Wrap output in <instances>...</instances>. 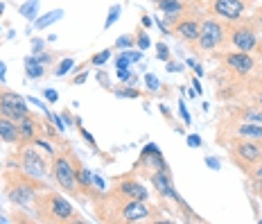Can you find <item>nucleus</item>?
Here are the masks:
<instances>
[{
    "mask_svg": "<svg viewBox=\"0 0 262 224\" xmlns=\"http://www.w3.org/2000/svg\"><path fill=\"white\" fill-rule=\"evenodd\" d=\"M140 16H143V18H140V25H143L145 30H151V25H154V21H151V16L147 14V12H143Z\"/></svg>",
    "mask_w": 262,
    "mask_h": 224,
    "instance_id": "nucleus-35",
    "label": "nucleus"
},
{
    "mask_svg": "<svg viewBox=\"0 0 262 224\" xmlns=\"http://www.w3.org/2000/svg\"><path fill=\"white\" fill-rule=\"evenodd\" d=\"M215 59L224 66V70L235 77H249L258 70V62L251 52H239V50H228L222 54H215Z\"/></svg>",
    "mask_w": 262,
    "mask_h": 224,
    "instance_id": "nucleus-9",
    "label": "nucleus"
},
{
    "mask_svg": "<svg viewBox=\"0 0 262 224\" xmlns=\"http://www.w3.org/2000/svg\"><path fill=\"white\" fill-rule=\"evenodd\" d=\"M97 79H100V84L104 86L106 91H111V89H113V86L108 84V77H106V73H104V70H100V73H97Z\"/></svg>",
    "mask_w": 262,
    "mask_h": 224,
    "instance_id": "nucleus-37",
    "label": "nucleus"
},
{
    "mask_svg": "<svg viewBox=\"0 0 262 224\" xmlns=\"http://www.w3.org/2000/svg\"><path fill=\"white\" fill-rule=\"evenodd\" d=\"M134 34H136V48L138 50H147V48L151 46V39H149V30H145L143 25H138L134 30Z\"/></svg>",
    "mask_w": 262,
    "mask_h": 224,
    "instance_id": "nucleus-24",
    "label": "nucleus"
},
{
    "mask_svg": "<svg viewBox=\"0 0 262 224\" xmlns=\"http://www.w3.org/2000/svg\"><path fill=\"white\" fill-rule=\"evenodd\" d=\"M179 111H181V116H183V120H185V127L188 125H192V118H190V113H188V109H185V100H179Z\"/></svg>",
    "mask_w": 262,
    "mask_h": 224,
    "instance_id": "nucleus-34",
    "label": "nucleus"
},
{
    "mask_svg": "<svg viewBox=\"0 0 262 224\" xmlns=\"http://www.w3.org/2000/svg\"><path fill=\"white\" fill-rule=\"evenodd\" d=\"M48 184L43 179L30 177L18 168H5L3 172V190L9 204L18 206V209H30L34 197L46 190Z\"/></svg>",
    "mask_w": 262,
    "mask_h": 224,
    "instance_id": "nucleus-3",
    "label": "nucleus"
},
{
    "mask_svg": "<svg viewBox=\"0 0 262 224\" xmlns=\"http://www.w3.org/2000/svg\"><path fill=\"white\" fill-rule=\"evenodd\" d=\"M249 3H253V0H249Z\"/></svg>",
    "mask_w": 262,
    "mask_h": 224,
    "instance_id": "nucleus-49",
    "label": "nucleus"
},
{
    "mask_svg": "<svg viewBox=\"0 0 262 224\" xmlns=\"http://www.w3.org/2000/svg\"><path fill=\"white\" fill-rule=\"evenodd\" d=\"M165 168H170V166H167V161H165V156H163V152L158 150V145H156V143H147V145L143 147V152H140L138 161L131 166L129 172H134L136 177H145V179H147L151 172L165 170Z\"/></svg>",
    "mask_w": 262,
    "mask_h": 224,
    "instance_id": "nucleus-11",
    "label": "nucleus"
},
{
    "mask_svg": "<svg viewBox=\"0 0 262 224\" xmlns=\"http://www.w3.org/2000/svg\"><path fill=\"white\" fill-rule=\"evenodd\" d=\"M161 113H163V118H165V120H170V125H172L174 129H179V127H177V120L172 118V113L167 111V107H163V105H161Z\"/></svg>",
    "mask_w": 262,
    "mask_h": 224,
    "instance_id": "nucleus-41",
    "label": "nucleus"
},
{
    "mask_svg": "<svg viewBox=\"0 0 262 224\" xmlns=\"http://www.w3.org/2000/svg\"><path fill=\"white\" fill-rule=\"evenodd\" d=\"M233 138L258 140V143H262V125H255V123H242V120H237L235 127H233Z\"/></svg>",
    "mask_w": 262,
    "mask_h": 224,
    "instance_id": "nucleus-17",
    "label": "nucleus"
},
{
    "mask_svg": "<svg viewBox=\"0 0 262 224\" xmlns=\"http://www.w3.org/2000/svg\"><path fill=\"white\" fill-rule=\"evenodd\" d=\"M43 95H46V100H48V102H52V105L59 100V93H57V91H52V89H46V91H43Z\"/></svg>",
    "mask_w": 262,
    "mask_h": 224,
    "instance_id": "nucleus-38",
    "label": "nucleus"
},
{
    "mask_svg": "<svg viewBox=\"0 0 262 224\" xmlns=\"http://www.w3.org/2000/svg\"><path fill=\"white\" fill-rule=\"evenodd\" d=\"M36 7H39V0H30V3H25L23 7H20V14L27 16V18H34V16H36Z\"/></svg>",
    "mask_w": 262,
    "mask_h": 224,
    "instance_id": "nucleus-29",
    "label": "nucleus"
},
{
    "mask_svg": "<svg viewBox=\"0 0 262 224\" xmlns=\"http://www.w3.org/2000/svg\"><path fill=\"white\" fill-rule=\"evenodd\" d=\"M206 166H208L210 168V170H220V161H217V158L215 156H208V158H206Z\"/></svg>",
    "mask_w": 262,
    "mask_h": 224,
    "instance_id": "nucleus-42",
    "label": "nucleus"
},
{
    "mask_svg": "<svg viewBox=\"0 0 262 224\" xmlns=\"http://www.w3.org/2000/svg\"><path fill=\"white\" fill-rule=\"evenodd\" d=\"M136 48V34H122L113 43V50H131Z\"/></svg>",
    "mask_w": 262,
    "mask_h": 224,
    "instance_id": "nucleus-27",
    "label": "nucleus"
},
{
    "mask_svg": "<svg viewBox=\"0 0 262 224\" xmlns=\"http://www.w3.org/2000/svg\"><path fill=\"white\" fill-rule=\"evenodd\" d=\"M251 5L253 3H249V0H208L206 12H208L212 18L226 21V23H235V21H242L244 16H247Z\"/></svg>",
    "mask_w": 262,
    "mask_h": 224,
    "instance_id": "nucleus-10",
    "label": "nucleus"
},
{
    "mask_svg": "<svg viewBox=\"0 0 262 224\" xmlns=\"http://www.w3.org/2000/svg\"><path fill=\"white\" fill-rule=\"evenodd\" d=\"M237 120L242 123H255V125H262V107L258 105H247V107H237L233 109Z\"/></svg>",
    "mask_w": 262,
    "mask_h": 224,
    "instance_id": "nucleus-19",
    "label": "nucleus"
},
{
    "mask_svg": "<svg viewBox=\"0 0 262 224\" xmlns=\"http://www.w3.org/2000/svg\"><path fill=\"white\" fill-rule=\"evenodd\" d=\"M93 211L97 220L108 224H138V222H165L161 217V209H156L149 201L140 199H124L108 193H100L93 197Z\"/></svg>",
    "mask_w": 262,
    "mask_h": 224,
    "instance_id": "nucleus-1",
    "label": "nucleus"
},
{
    "mask_svg": "<svg viewBox=\"0 0 262 224\" xmlns=\"http://www.w3.org/2000/svg\"><path fill=\"white\" fill-rule=\"evenodd\" d=\"M188 145H190V147H199V145H201V136L190 134V136H188Z\"/></svg>",
    "mask_w": 262,
    "mask_h": 224,
    "instance_id": "nucleus-43",
    "label": "nucleus"
},
{
    "mask_svg": "<svg viewBox=\"0 0 262 224\" xmlns=\"http://www.w3.org/2000/svg\"><path fill=\"white\" fill-rule=\"evenodd\" d=\"M61 16H63V9H52V12L43 14L41 18H36V21H34V27H36V30H46L48 25L57 23V21L61 18Z\"/></svg>",
    "mask_w": 262,
    "mask_h": 224,
    "instance_id": "nucleus-22",
    "label": "nucleus"
},
{
    "mask_svg": "<svg viewBox=\"0 0 262 224\" xmlns=\"http://www.w3.org/2000/svg\"><path fill=\"white\" fill-rule=\"evenodd\" d=\"M120 12H122V7H120V5H113V7L108 9V18H106V23H104V30H108V27H111L120 18Z\"/></svg>",
    "mask_w": 262,
    "mask_h": 224,
    "instance_id": "nucleus-31",
    "label": "nucleus"
},
{
    "mask_svg": "<svg viewBox=\"0 0 262 224\" xmlns=\"http://www.w3.org/2000/svg\"><path fill=\"white\" fill-rule=\"evenodd\" d=\"M75 129H77V132H79V136H81V138L86 140V145H89L91 150H95L97 154H100V147H97L95 138H93V134H91V132H89V129H86V127H84V125H81V120H79V118H75Z\"/></svg>",
    "mask_w": 262,
    "mask_h": 224,
    "instance_id": "nucleus-25",
    "label": "nucleus"
},
{
    "mask_svg": "<svg viewBox=\"0 0 262 224\" xmlns=\"http://www.w3.org/2000/svg\"><path fill=\"white\" fill-rule=\"evenodd\" d=\"M226 41H228V23L208 16V18H201L199 36H196V41L190 46V52L199 59V57H204V54H210L215 50H226Z\"/></svg>",
    "mask_w": 262,
    "mask_h": 224,
    "instance_id": "nucleus-6",
    "label": "nucleus"
},
{
    "mask_svg": "<svg viewBox=\"0 0 262 224\" xmlns=\"http://www.w3.org/2000/svg\"><path fill=\"white\" fill-rule=\"evenodd\" d=\"M156 57L158 59H161V62H170V59H172V52H170V48H167L165 46V43H163V41H158L156 43Z\"/></svg>",
    "mask_w": 262,
    "mask_h": 224,
    "instance_id": "nucleus-30",
    "label": "nucleus"
},
{
    "mask_svg": "<svg viewBox=\"0 0 262 224\" xmlns=\"http://www.w3.org/2000/svg\"><path fill=\"white\" fill-rule=\"evenodd\" d=\"M260 9H262V7H260Z\"/></svg>",
    "mask_w": 262,
    "mask_h": 224,
    "instance_id": "nucleus-50",
    "label": "nucleus"
},
{
    "mask_svg": "<svg viewBox=\"0 0 262 224\" xmlns=\"http://www.w3.org/2000/svg\"><path fill=\"white\" fill-rule=\"evenodd\" d=\"M16 129H18L20 143H32L34 138H39L46 132V120H41L36 113H25L23 118L16 120Z\"/></svg>",
    "mask_w": 262,
    "mask_h": 224,
    "instance_id": "nucleus-15",
    "label": "nucleus"
},
{
    "mask_svg": "<svg viewBox=\"0 0 262 224\" xmlns=\"http://www.w3.org/2000/svg\"><path fill=\"white\" fill-rule=\"evenodd\" d=\"M5 12V3H0V14H3Z\"/></svg>",
    "mask_w": 262,
    "mask_h": 224,
    "instance_id": "nucleus-48",
    "label": "nucleus"
},
{
    "mask_svg": "<svg viewBox=\"0 0 262 224\" xmlns=\"http://www.w3.org/2000/svg\"><path fill=\"white\" fill-rule=\"evenodd\" d=\"M192 86H194V93H196V95H201V93H204V89H201V82H199V77H192Z\"/></svg>",
    "mask_w": 262,
    "mask_h": 224,
    "instance_id": "nucleus-44",
    "label": "nucleus"
},
{
    "mask_svg": "<svg viewBox=\"0 0 262 224\" xmlns=\"http://www.w3.org/2000/svg\"><path fill=\"white\" fill-rule=\"evenodd\" d=\"M50 166H52V156L34 143H18L7 158V168H18V170H23L25 174L36 179L50 177Z\"/></svg>",
    "mask_w": 262,
    "mask_h": 224,
    "instance_id": "nucleus-4",
    "label": "nucleus"
},
{
    "mask_svg": "<svg viewBox=\"0 0 262 224\" xmlns=\"http://www.w3.org/2000/svg\"><path fill=\"white\" fill-rule=\"evenodd\" d=\"M75 174H77V188H79V195L81 197H95V195L102 193V188L95 184V174H93L89 168L84 166V161L75 154Z\"/></svg>",
    "mask_w": 262,
    "mask_h": 224,
    "instance_id": "nucleus-16",
    "label": "nucleus"
},
{
    "mask_svg": "<svg viewBox=\"0 0 262 224\" xmlns=\"http://www.w3.org/2000/svg\"><path fill=\"white\" fill-rule=\"evenodd\" d=\"M36 59L43 64V66H52V64H57V54L54 52H48V50H43L36 54Z\"/></svg>",
    "mask_w": 262,
    "mask_h": 224,
    "instance_id": "nucleus-32",
    "label": "nucleus"
},
{
    "mask_svg": "<svg viewBox=\"0 0 262 224\" xmlns=\"http://www.w3.org/2000/svg\"><path fill=\"white\" fill-rule=\"evenodd\" d=\"M165 64H167V70H170V73H181V70L185 68L183 64H177V62H172V59L170 62H165Z\"/></svg>",
    "mask_w": 262,
    "mask_h": 224,
    "instance_id": "nucleus-39",
    "label": "nucleus"
},
{
    "mask_svg": "<svg viewBox=\"0 0 262 224\" xmlns=\"http://www.w3.org/2000/svg\"><path fill=\"white\" fill-rule=\"evenodd\" d=\"M75 150L68 145V140H61L57 145V152L52 156V166H50V177L54 179V184L59 186V190L70 197H77L79 188H77V174H75Z\"/></svg>",
    "mask_w": 262,
    "mask_h": 224,
    "instance_id": "nucleus-5",
    "label": "nucleus"
},
{
    "mask_svg": "<svg viewBox=\"0 0 262 224\" xmlns=\"http://www.w3.org/2000/svg\"><path fill=\"white\" fill-rule=\"evenodd\" d=\"M147 179H149L151 188H154L156 193H158V197L172 201V204L177 206V201L181 199V195H179V193H177V188H174V179H172L170 168H165V170H156V172H151Z\"/></svg>",
    "mask_w": 262,
    "mask_h": 224,
    "instance_id": "nucleus-13",
    "label": "nucleus"
},
{
    "mask_svg": "<svg viewBox=\"0 0 262 224\" xmlns=\"http://www.w3.org/2000/svg\"><path fill=\"white\" fill-rule=\"evenodd\" d=\"M0 77H5V64L0 62Z\"/></svg>",
    "mask_w": 262,
    "mask_h": 224,
    "instance_id": "nucleus-47",
    "label": "nucleus"
},
{
    "mask_svg": "<svg viewBox=\"0 0 262 224\" xmlns=\"http://www.w3.org/2000/svg\"><path fill=\"white\" fill-rule=\"evenodd\" d=\"M0 143H9V145L20 143L18 129H16V120L0 116Z\"/></svg>",
    "mask_w": 262,
    "mask_h": 224,
    "instance_id": "nucleus-18",
    "label": "nucleus"
},
{
    "mask_svg": "<svg viewBox=\"0 0 262 224\" xmlns=\"http://www.w3.org/2000/svg\"><path fill=\"white\" fill-rule=\"evenodd\" d=\"M226 48H233V50H239V52L258 50L260 48V30H258V25H255V21L244 16L242 21L228 23Z\"/></svg>",
    "mask_w": 262,
    "mask_h": 224,
    "instance_id": "nucleus-7",
    "label": "nucleus"
},
{
    "mask_svg": "<svg viewBox=\"0 0 262 224\" xmlns=\"http://www.w3.org/2000/svg\"><path fill=\"white\" fill-rule=\"evenodd\" d=\"M113 52H116L113 48H106V50L93 54V57H89V66H104L108 59H111V54H113Z\"/></svg>",
    "mask_w": 262,
    "mask_h": 224,
    "instance_id": "nucleus-28",
    "label": "nucleus"
},
{
    "mask_svg": "<svg viewBox=\"0 0 262 224\" xmlns=\"http://www.w3.org/2000/svg\"><path fill=\"white\" fill-rule=\"evenodd\" d=\"M43 48H46V43H43V39H34V41H32V54H39V52H43Z\"/></svg>",
    "mask_w": 262,
    "mask_h": 224,
    "instance_id": "nucleus-36",
    "label": "nucleus"
},
{
    "mask_svg": "<svg viewBox=\"0 0 262 224\" xmlns=\"http://www.w3.org/2000/svg\"><path fill=\"white\" fill-rule=\"evenodd\" d=\"M143 59V52H131V50H118V54L113 57V66L118 68H131L134 64H138Z\"/></svg>",
    "mask_w": 262,
    "mask_h": 224,
    "instance_id": "nucleus-20",
    "label": "nucleus"
},
{
    "mask_svg": "<svg viewBox=\"0 0 262 224\" xmlns=\"http://www.w3.org/2000/svg\"><path fill=\"white\" fill-rule=\"evenodd\" d=\"M86 79H89V73H86V70H81L79 75H75V77L70 79V84H84Z\"/></svg>",
    "mask_w": 262,
    "mask_h": 224,
    "instance_id": "nucleus-40",
    "label": "nucleus"
},
{
    "mask_svg": "<svg viewBox=\"0 0 262 224\" xmlns=\"http://www.w3.org/2000/svg\"><path fill=\"white\" fill-rule=\"evenodd\" d=\"M36 220L43 224H84L86 220L79 215V211L70 204L57 190H41L32 201Z\"/></svg>",
    "mask_w": 262,
    "mask_h": 224,
    "instance_id": "nucleus-2",
    "label": "nucleus"
},
{
    "mask_svg": "<svg viewBox=\"0 0 262 224\" xmlns=\"http://www.w3.org/2000/svg\"><path fill=\"white\" fill-rule=\"evenodd\" d=\"M228 154L233 163L242 170L244 174L251 172V168L262 163V143L258 140H244V138H233V145H228Z\"/></svg>",
    "mask_w": 262,
    "mask_h": 224,
    "instance_id": "nucleus-8",
    "label": "nucleus"
},
{
    "mask_svg": "<svg viewBox=\"0 0 262 224\" xmlns=\"http://www.w3.org/2000/svg\"><path fill=\"white\" fill-rule=\"evenodd\" d=\"M199 30H201V18H196V14H188L177 25L170 27V34L177 36L179 41L190 48L196 41V36H199Z\"/></svg>",
    "mask_w": 262,
    "mask_h": 224,
    "instance_id": "nucleus-14",
    "label": "nucleus"
},
{
    "mask_svg": "<svg viewBox=\"0 0 262 224\" xmlns=\"http://www.w3.org/2000/svg\"><path fill=\"white\" fill-rule=\"evenodd\" d=\"M25 75L30 79H41L43 75H46V66L36 59V54H30V57H25Z\"/></svg>",
    "mask_w": 262,
    "mask_h": 224,
    "instance_id": "nucleus-21",
    "label": "nucleus"
},
{
    "mask_svg": "<svg viewBox=\"0 0 262 224\" xmlns=\"http://www.w3.org/2000/svg\"><path fill=\"white\" fill-rule=\"evenodd\" d=\"M111 93H113L116 97H143V91L134 89V86H129V84H127V86H122V84H120V86H113Z\"/></svg>",
    "mask_w": 262,
    "mask_h": 224,
    "instance_id": "nucleus-26",
    "label": "nucleus"
},
{
    "mask_svg": "<svg viewBox=\"0 0 262 224\" xmlns=\"http://www.w3.org/2000/svg\"><path fill=\"white\" fill-rule=\"evenodd\" d=\"M111 193L118 195V197H124V199H140V201H149V190L143 181H138L134 172H127V174H120V177L113 179L111 184Z\"/></svg>",
    "mask_w": 262,
    "mask_h": 224,
    "instance_id": "nucleus-12",
    "label": "nucleus"
},
{
    "mask_svg": "<svg viewBox=\"0 0 262 224\" xmlns=\"http://www.w3.org/2000/svg\"><path fill=\"white\" fill-rule=\"evenodd\" d=\"M253 21H255V25H258V30L262 32V9H258V12H255V16H253Z\"/></svg>",
    "mask_w": 262,
    "mask_h": 224,
    "instance_id": "nucleus-45",
    "label": "nucleus"
},
{
    "mask_svg": "<svg viewBox=\"0 0 262 224\" xmlns=\"http://www.w3.org/2000/svg\"><path fill=\"white\" fill-rule=\"evenodd\" d=\"M185 66H190V68H192L196 77H204V66H201V64L196 62V59H185Z\"/></svg>",
    "mask_w": 262,
    "mask_h": 224,
    "instance_id": "nucleus-33",
    "label": "nucleus"
},
{
    "mask_svg": "<svg viewBox=\"0 0 262 224\" xmlns=\"http://www.w3.org/2000/svg\"><path fill=\"white\" fill-rule=\"evenodd\" d=\"M253 105H258V107H262V89L253 93Z\"/></svg>",
    "mask_w": 262,
    "mask_h": 224,
    "instance_id": "nucleus-46",
    "label": "nucleus"
},
{
    "mask_svg": "<svg viewBox=\"0 0 262 224\" xmlns=\"http://www.w3.org/2000/svg\"><path fill=\"white\" fill-rule=\"evenodd\" d=\"M70 68H75V59L73 57H61L57 64H54L52 75H54V77H66Z\"/></svg>",
    "mask_w": 262,
    "mask_h": 224,
    "instance_id": "nucleus-23",
    "label": "nucleus"
}]
</instances>
